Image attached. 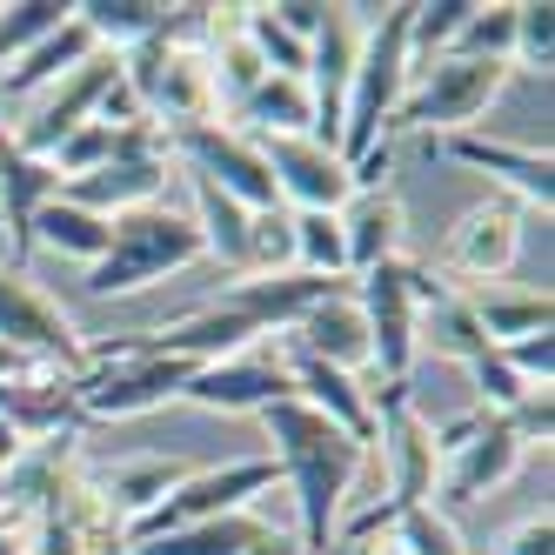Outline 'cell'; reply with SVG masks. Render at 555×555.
Here are the masks:
<instances>
[{"mask_svg": "<svg viewBox=\"0 0 555 555\" xmlns=\"http://www.w3.org/2000/svg\"><path fill=\"white\" fill-rule=\"evenodd\" d=\"M261 428L274 442V475L295 489V515H301V555H335V522L341 502L362 475L369 449L348 428H335L328 415H314L308 402H268Z\"/></svg>", "mask_w": 555, "mask_h": 555, "instance_id": "obj_1", "label": "cell"}, {"mask_svg": "<svg viewBox=\"0 0 555 555\" xmlns=\"http://www.w3.org/2000/svg\"><path fill=\"white\" fill-rule=\"evenodd\" d=\"M208 27H215V8H168L162 34L121 54V88L162 134L221 121V94L208 74Z\"/></svg>", "mask_w": 555, "mask_h": 555, "instance_id": "obj_2", "label": "cell"}, {"mask_svg": "<svg viewBox=\"0 0 555 555\" xmlns=\"http://www.w3.org/2000/svg\"><path fill=\"white\" fill-rule=\"evenodd\" d=\"M369 14L375 27L362 34V54H354V81H348V107H341V141L335 154L348 168L375 162L388 147V121L395 107L409 94V74H415V54H409V0H395V8H354Z\"/></svg>", "mask_w": 555, "mask_h": 555, "instance_id": "obj_3", "label": "cell"}, {"mask_svg": "<svg viewBox=\"0 0 555 555\" xmlns=\"http://www.w3.org/2000/svg\"><path fill=\"white\" fill-rule=\"evenodd\" d=\"M188 382H194V362L154 354L128 335V341H101V348L81 354L74 409H81V422H128V415H147L162 402H181Z\"/></svg>", "mask_w": 555, "mask_h": 555, "instance_id": "obj_4", "label": "cell"}, {"mask_svg": "<svg viewBox=\"0 0 555 555\" xmlns=\"http://www.w3.org/2000/svg\"><path fill=\"white\" fill-rule=\"evenodd\" d=\"M202 261V234H194L188 208L175 202H147L114 215L107 228V255L88 268V295H134L147 282H168V274Z\"/></svg>", "mask_w": 555, "mask_h": 555, "instance_id": "obj_5", "label": "cell"}, {"mask_svg": "<svg viewBox=\"0 0 555 555\" xmlns=\"http://www.w3.org/2000/svg\"><path fill=\"white\" fill-rule=\"evenodd\" d=\"M508 61H468V54H442L409 74V94L395 107L388 128H409L428 141H449V134H475V121L495 107V94L508 88Z\"/></svg>", "mask_w": 555, "mask_h": 555, "instance_id": "obj_6", "label": "cell"}, {"mask_svg": "<svg viewBox=\"0 0 555 555\" xmlns=\"http://www.w3.org/2000/svg\"><path fill=\"white\" fill-rule=\"evenodd\" d=\"M522 435H515L502 415L489 409H468L455 415L449 428H435V502H449V508H468V502H482L495 495L515 468H522Z\"/></svg>", "mask_w": 555, "mask_h": 555, "instance_id": "obj_7", "label": "cell"}, {"mask_svg": "<svg viewBox=\"0 0 555 555\" xmlns=\"http://www.w3.org/2000/svg\"><path fill=\"white\" fill-rule=\"evenodd\" d=\"M354 308L369 322V369L388 388L415 375V314H422V261H382L354 274Z\"/></svg>", "mask_w": 555, "mask_h": 555, "instance_id": "obj_8", "label": "cell"}, {"mask_svg": "<svg viewBox=\"0 0 555 555\" xmlns=\"http://www.w3.org/2000/svg\"><path fill=\"white\" fill-rule=\"evenodd\" d=\"M268 489H274V455H242V462H221V468H188L181 482L128 529V542L168 535V529H194V522H221V515H242Z\"/></svg>", "mask_w": 555, "mask_h": 555, "instance_id": "obj_9", "label": "cell"}, {"mask_svg": "<svg viewBox=\"0 0 555 555\" xmlns=\"http://www.w3.org/2000/svg\"><path fill=\"white\" fill-rule=\"evenodd\" d=\"M168 134L154 128V121H121L114 128V154L81 175V181H61L67 202H81L94 215H128V208H147V202H162V188H168Z\"/></svg>", "mask_w": 555, "mask_h": 555, "instance_id": "obj_10", "label": "cell"}, {"mask_svg": "<svg viewBox=\"0 0 555 555\" xmlns=\"http://www.w3.org/2000/svg\"><path fill=\"white\" fill-rule=\"evenodd\" d=\"M522 228H529V215L515 208V202H482V208H468L449 234H442V255H435L428 268L442 274V282L462 295H475V288H489V282H502V274L515 268V255H522Z\"/></svg>", "mask_w": 555, "mask_h": 555, "instance_id": "obj_11", "label": "cell"}, {"mask_svg": "<svg viewBox=\"0 0 555 555\" xmlns=\"http://www.w3.org/2000/svg\"><path fill=\"white\" fill-rule=\"evenodd\" d=\"M369 455L382 462V482H388L382 508L435 502V422H422V409L409 402V388H382Z\"/></svg>", "mask_w": 555, "mask_h": 555, "instance_id": "obj_12", "label": "cell"}, {"mask_svg": "<svg viewBox=\"0 0 555 555\" xmlns=\"http://www.w3.org/2000/svg\"><path fill=\"white\" fill-rule=\"evenodd\" d=\"M0 341L41 369H74V375H81V354H88L81 328L67 322V308L34 288V274L14 261L0 268Z\"/></svg>", "mask_w": 555, "mask_h": 555, "instance_id": "obj_13", "label": "cell"}, {"mask_svg": "<svg viewBox=\"0 0 555 555\" xmlns=\"http://www.w3.org/2000/svg\"><path fill=\"white\" fill-rule=\"evenodd\" d=\"M168 154L188 162V175L215 181L221 194H234L242 208H274L282 194H274V175L261 162V141L228 128V121H194V128H175L168 134Z\"/></svg>", "mask_w": 555, "mask_h": 555, "instance_id": "obj_14", "label": "cell"}, {"mask_svg": "<svg viewBox=\"0 0 555 555\" xmlns=\"http://www.w3.org/2000/svg\"><path fill=\"white\" fill-rule=\"evenodd\" d=\"M121 88V54H107V48H94L81 67H67L61 81L34 101V114L14 128V147L21 154H34V162H48V154L74 134V128H88L94 114H101V101Z\"/></svg>", "mask_w": 555, "mask_h": 555, "instance_id": "obj_15", "label": "cell"}, {"mask_svg": "<svg viewBox=\"0 0 555 555\" xmlns=\"http://www.w3.org/2000/svg\"><path fill=\"white\" fill-rule=\"evenodd\" d=\"M354 54H362V14H354V8H328L322 34L308 41V67H301L314 141H328V147L341 141V107H348V81H354Z\"/></svg>", "mask_w": 555, "mask_h": 555, "instance_id": "obj_16", "label": "cell"}, {"mask_svg": "<svg viewBox=\"0 0 555 555\" xmlns=\"http://www.w3.org/2000/svg\"><path fill=\"white\" fill-rule=\"evenodd\" d=\"M181 402L221 409V415H261L268 402H295V382L282 369V354H274V341H261L248 354H228V362L194 369V382L181 388Z\"/></svg>", "mask_w": 555, "mask_h": 555, "instance_id": "obj_17", "label": "cell"}, {"mask_svg": "<svg viewBox=\"0 0 555 555\" xmlns=\"http://www.w3.org/2000/svg\"><path fill=\"white\" fill-rule=\"evenodd\" d=\"M261 162L274 175V194L282 208H314V215H335L348 194H354V168L328 141L314 134H282V141H261Z\"/></svg>", "mask_w": 555, "mask_h": 555, "instance_id": "obj_18", "label": "cell"}, {"mask_svg": "<svg viewBox=\"0 0 555 555\" xmlns=\"http://www.w3.org/2000/svg\"><path fill=\"white\" fill-rule=\"evenodd\" d=\"M449 154V162L475 168L482 181L502 188V202H515L522 215H548L555 202V162H548V147H515V141H495V134H449V141H435Z\"/></svg>", "mask_w": 555, "mask_h": 555, "instance_id": "obj_19", "label": "cell"}, {"mask_svg": "<svg viewBox=\"0 0 555 555\" xmlns=\"http://www.w3.org/2000/svg\"><path fill=\"white\" fill-rule=\"evenodd\" d=\"M341 221V248H348V282L354 274H369L382 261H402V234H409V215H402V194L369 181V188H354L348 202L335 208Z\"/></svg>", "mask_w": 555, "mask_h": 555, "instance_id": "obj_20", "label": "cell"}, {"mask_svg": "<svg viewBox=\"0 0 555 555\" xmlns=\"http://www.w3.org/2000/svg\"><path fill=\"white\" fill-rule=\"evenodd\" d=\"M54 194H61V175L48 162H34V154H21L14 134H8V121H0V228H8V242H14V268H27V255H34V215H41Z\"/></svg>", "mask_w": 555, "mask_h": 555, "instance_id": "obj_21", "label": "cell"}, {"mask_svg": "<svg viewBox=\"0 0 555 555\" xmlns=\"http://www.w3.org/2000/svg\"><path fill=\"white\" fill-rule=\"evenodd\" d=\"M288 341H295L301 354H314V362L341 369V375H362V369H369V322H362V308H354V288L314 301L301 322L288 328Z\"/></svg>", "mask_w": 555, "mask_h": 555, "instance_id": "obj_22", "label": "cell"}, {"mask_svg": "<svg viewBox=\"0 0 555 555\" xmlns=\"http://www.w3.org/2000/svg\"><path fill=\"white\" fill-rule=\"evenodd\" d=\"M94 54V34L81 27V21H61L54 34H41V41H34L14 67H0V101H27V94H41V88H54L67 67H81Z\"/></svg>", "mask_w": 555, "mask_h": 555, "instance_id": "obj_23", "label": "cell"}, {"mask_svg": "<svg viewBox=\"0 0 555 555\" xmlns=\"http://www.w3.org/2000/svg\"><path fill=\"white\" fill-rule=\"evenodd\" d=\"M468 314H475V328H482L489 348H515V341H529V335H548L555 322V301L548 288H475L468 295Z\"/></svg>", "mask_w": 555, "mask_h": 555, "instance_id": "obj_24", "label": "cell"}, {"mask_svg": "<svg viewBox=\"0 0 555 555\" xmlns=\"http://www.w3.org/2000/svg\"><path fill=\"white\" fill-rule=\"evenodd\" d=\"M228 128H242L255 141H282V134H314V114H308V88L301 74H268V81L228 114Z\"/></svg>", "mask_w": 555, "mask_h": 555, "instance_id": "obj_25", "label": "cell"}, {"mask_svg": "<svg viewBox=\"0 0 555 555\" xmlns=\"http://www.w3.org/2000/svg\"><path fill=\"white\" fill-rule=\"evenodd\" d=\"M274 529L261 522L255 508L242 515H221V522H194V529H168V535H147V542H128V555H248L261 548Z\"/></svg>", "mask_w": 555, "mask_h": 555, "instance_id": "obj_26", "label": "cell"}, {"mask_svg": "<svg viewBox=\"0 0 555 555\" xmlns=\"http://www.w3.org/2000/svg\"><path fill=\"white\" fill-rule=\"evenodd\" d=\"M74 21L94 34V48L134 54L141 41H154V34H162L168 0H74Z\"/></svg>", "mask_w": 555, "mask_h": 555, "instance_id": "obj_27", "label": "cell"}, {"mask_svg": "<svg viewBox=\"0 0 555 555\" xmlns=\"http://www.w3.org/2000/svg\"><path fill=\"white\" fill-rule=\"evenodd\" d=\"M181 462H168V455H141V462H114V468H101L94 482H101V495H107V508L121 515V529H134L141 515L162 502L175 482H181Z\"/></svg>", "mask_w": 555, "mask_h": 555, "instance_id": "obj_28", "label": "cell"}, {"mask_svg": "<svg viewBox=\"0 0 555 555\" xmlns=\"http://www.w3.org/2000/svg\"><path fill=\"white\" fill-rule=\"evenodd\" d=\"M107 228H114L107 215L67 202V194H54V202L34 215V248H54V255H67V261L94 268V261L107 255Z\"/></svg>", "mask_w": 555, "mask_h": 555, "instance_id": "obj_29", "label": "cell"}, {"mask_svg": "<svg viewBox=\"0 0 555 555\" xmlns=\"http://www.w3.org/2000/svg\"><path fill=\"white\" fill-rule=\"evenodd\" d=\"M288 234H295V268H301V274L348 282V248H341V221H335V215L288 208Z\"/></svg>", "mask_w": 555, "mask_h": 555, "instance_id": "obj_30", "label": "cell"}, {"mask_svg": "<svg viewBox=\"0 0 555 555\" xmlns=\"http://www.w3.org/2000/svg\"><path fill=\"white\" fill-rule=\"evenodd\" d=\"M74 14V0H14V8H0V67H14L41 34H54L61 21Z\"/></svg>", "mask_w": 555, "mask_h": 555, "instance_id": "obj_31", "label": "cell"}, {"mask_svg": "<svg viewBox=\"0 0 555 555\" xmlns=\"http://www.w3.org/2000/svg\"><path fill=\"white\" fill-rule=\"evenodd\" d=\"M475 0H422V8H409V54L428 67V61H442L455 48V34L468 21Z\"/></svg>", "mask_w": 555, "mask_h": 555, "instance_id": "obj_32", "label": "cell"}, {"mask_svg": "<svg viewBox=\"0 0 555 555\" xmlns=\"http://www.w3.org/2000/svg\"><path fill=\"white\" fill-rule=\"evenodd\" d=\"M508 48H515V0H495V8H482V0H475L449 54H468V61H508Z\"/></svg>", "mask_w": 555, "mask_h": 555, "instance_id": "obj_33", "label": "cell"}, {"mask_svg": "<svg viewBox=\"0 0 555 555\" xmlns=\"http://www.w3.org/2000/svg\"><path fill=\"white\" fill-rule=\"evenodd\" d=\"M508 67L522 74H542L555 67V8L548 0H515V48H508Z\"/></svg>", "mask_w": 555, "mask_h": 555, "instance_id": "obj_34", "label": "cell"}, {"mask_svg": "<svg viewBox=\"0 0 555 555\" xmlns=\"http://www.w3.org/2000/svg\"><path fill=\"white\" fill-rule=\"evenodd\" d=\"M388 515V529L402 535V548L409 555H468L462 548V535H455V522L435 502H415V508H382Z\"/></svg>", "mask_w": 555, "mask_h": 555, "instance_id": "obj_35", "label": "cell"}, {"mask_svg": "<svg viewBox=\"0 0 555 555\" xmlns=\"http://www.w3.org/2000/svg\"><path fill=\"white\" fill-rule=\"evenodd\" d=\"M295 268V234H288V208H255L248 221V274H282Z\"/></svg>", "mask_w": 555, "mask_h": 555, "instance_id": "obj_36", "label": "cell"}, {"mask_svg": "<svg viewBox=\"0 0 555 555\" xmlns=\"http://www.w3.org/2000/svg\"><path fill=\"white\" fill-rule=\"evenodd\" d=\"M114 154V128L107 121H88V128H74L54 154H48V168L61 175V181H81V175H94L101 162Z\"/></svg>", "mask_w": 555, "mask_h": 555, "instance_id": "obj_37", "label": "cell"}, {"mask_svg": "<svg viewBox=\"0 0 555 555\" xmlns=\"http://www.w3.org/2000/svg\"><path fill=\"white\" fill-rule=\"evenodd\" d=\"M468 382H475V395H482V409H489V415H508L515 402H529V395H535L522 375H515V369L502 362L495 348H489V354H475V362H468Z\"/></svg>", "mask_w": 555, "mask_h": 555, "instance_id": "obj_38", "label": "cell"}, {"mask_svg": "<svg viewBox=\"0 0 555 555\" xmlns=\"http://www.w3.org/2000/svg\"><path fill=\"white\" fill-rule=\"evenodd\" d=\"M502 362L522 375L529 388H548L555 382V335H529V341H515V348H495Z\"/></svg>", "mask_w": 555, "mask_h": 555, "instance_id": "obj_39", "label": "cell"}, {"mask_svg": "<svg viewBox=\"0 0 555 555\" xmlns=\"http://www.w3.org/2000/svg\"><path fill=\"white\" fill-rule=\"evenodd\" d=\"M515 435H522V449H535V442H548V435H555V402H548V388H535L529 395V402H515L508 415H502Z\"/></svg>", "mask_w": 555, "mask_h": 555, "instance_id": "obj_40", "label": "cell"}, {"mask_svg": "<svg viewBox=\"0 0 555 555\" xmlns=\"http://www.w3.org/2000/svg\"><path fill=\"white\" fill-rule=\"evenodd\" d=\"M502 555H555V515L548 508L522 515V522L502 535Z\"/></svg>", "mask_w": 555, "mask_h": 555, "instance_id": "obj_41", "label": "cell"}, {"mask_svg": "<svg viewBox=\"0 0 555 555\" xmlns=\"http://www.w3.org/2000/svg\"><path fill=\"white\" fill-rule=\"evenodd\" d=\"M274 21H282L295 41H314V34H322V14H328V0H274L268 8Z\"/></svg>", "mask_w": 555, "mask_h": 555, "instance_id": "obj_42", "label": "cell"}, {"mask_svg": "<svg viewBox=\"0 0 555 555\" xmlns=\"http://www.w3.org/2000/svg\"><path fill=\"white\" fill-rule=\"evenodd\" d=\"M248 555H301V542H295V535H282V529H274V535H268L261 548H248Z\"/></svg>", "mask_w": 555, "mask_h": 555, "instance_id": "obj_43", "label": "cell"}, {"mask_svg": "<svg viewBox=\"0 0 555 555\" xmlns=\"http://www.w3.org/2000/svg\"><path fill=\"white\" fill-rule=\"evenodd\" d=\"M27 369H34V362H27V354H14L8 341H0V382H8V375H27Z\"/></svg>", "mask_w": 555, "mask_h": 555, "instance_id": "obj_44", "label": "cell"}, {"mask_svg": "<svg viewBox=\"0 0 555 555\" xmlns=\"http://www.w3.org/2000/svg\"><path fill=\"white\" fill-rule=\"evenodd\" d=\"M94 555H128V548H94Z\"/></svg>", "mask_w": 555, "mask_h": 555, "instance_id": "obj_45", "label": "cell"}]
</instances>
